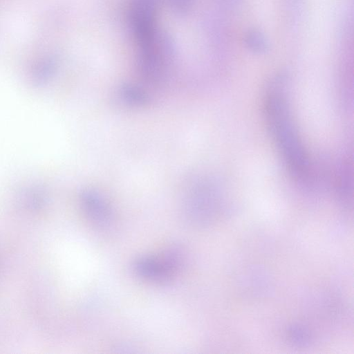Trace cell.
Masks as SVG:
<instances>
[{"mask_svg":"<svg viewBox=\"0 0 354 354\" xmlns=\"http://www.w3.org/2000/svg\"><path fill=\"white\" fill-rule=\"evenodd\" d=\"M81 203L88 216L100 225L109 224L112 219V210L102 196L91 189H86L81 194Z\"/></svg>","mask_w":354,"mask_h":354,"instance_id":"obj_4","label":"cell"},{"mask_svg":"<svg viewBox=\"0 0 354 354\" xmlns=\"http://www.w3.org/2000/svg\"><path fill=\"white\" fill-rule=\"evenodd\" d=\"M288 337L292 343L297 345H304L309 340L308 333L304 328L297 326L290 329Z\"/></svg>","mask_w":354,"mask_h":354,"instance_id":"obj_10","label":"cell"},{"mask_svg":"<svg viewBox=\"0 0 354 354\" xmlns=\"http://www.w3.org/2000/svg\"><path fill=\"white\" fill-rule=\"evenodd\" d=\"M136 46L137 65L142 77L149 83H160L166 78L176 57V44L173 37L158 28Z\"/></svg>","mask_w":354,"mask_h":354,"instance_id":"obj_2","label":"cell"},{"mask_svg":"<svg viewBox=\"0 0 354 354\" xmlns=\"http://www.w3.org/2000/svg\"><path fill=\"white\" fill-rule=\"evenodd\" d=\"M133 266L138 275L154 282L168 281L174 273L164 260L160 261L150 256H143L137 259Z\"/></svg>","mask_w":354,"mask_h":354,"instance_id":"obj_5","label":"cell"},{"mask_svg":"<svg viewBox=\"0 0 354 354\" xmlns=\"http://www.w3.org/2000/svg\"><path fill=\"white\" fill-rule=\"evenodd\" d=\"M159 0H131L129 23L133 37L138 44L152 35L158 28L157 15Z\"/></svg>","mask_w":354,"mask_h":354,"instance_id":"obj_3","label":"cell"},{"mask_svg":"<svg viewBox=\"0 0 354 354\" xmlns=\"http://www.w3.org/2000/svg\"><path fill=\"white\" fill-rule=\"evenodd\" d=\"M243 41L246 48L254 53L263 54L269 49L266 35L257 28L248 30L244 35Z\"/></svg>","mask_w":354,"mask_h":354,"instance_id":"obj_8","label":"cell"},{"mask_svg":"<svg viewBox=\"0 0 354 354\" xmlns=\"http://www.w3.org/2000/svg\"><path fill=\"white\" fill-rule=\"evenodd\" d=\"M263 109L268 130L286 168L295 178L306 180L310 163L292 115L284 76L278 75L270 82Z\"/></svg>","mask_w":354,"mask_h":354,"instance_id":"obj_1","label":"cell"},{"mask_svg":"<svg viewBox=\"0 0 354 354\" xmlns=\"http://www.w3.org/2000/svg\"><path fill=\"white\" fill-rule=\"evenodd\" d=\"M337 174V192L343 205L348 206L352 200V164L348 158L342 161Z\"/></svg>","mask_w":354,"mask_h":354,"instance_id":"obj_6","label":"cell"},{"mask_svg":"<svg viewBox=\"0 0 354 354\" xmlns=\"http://www.w3.org/2000/svg\"><path fill=\"white\" fill-rule=\"evenodd\" d=\"M118 96L131 106L142 107L150 102V96L144 88L131 83H124L119 87Z\"/></svg>","mask_w":354,"mask_h":354,"instance_id":"obj_7","label":"cell"},{"mask_svg":"<svg viewBox=\"0 0 354 354\" xmlns=\"http://www.w3.org/2000/svg\"><path fill=\"white\" fill-rule=\"evenodd\" d=\"M171 10L178 17L187 15L191 10L194 0H167Z\"/></svg>","mask_w":354,"mask_h":354,"instance_id":"obj_9","label":"cell"}]
</instances>
